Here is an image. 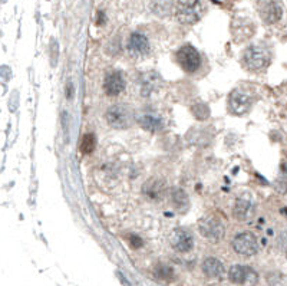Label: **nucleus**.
I'll list each match as a JSON object with an SVG mask.
<instances>
[{
  "instance_id": "nucleus-1",
  "label": "nucleus",
  "mask_w": 287,
  "mask_h": 286,
  "mask_svg": "<svg viewBox=\"0 0 287 286\" xmlns=\"http://www.w3.org/2000/svg\"><path fill=\"white\" fill-rule=\"evenodd\" d=\"M205 13V4L203 0H177L174 6V15L183 24L197 23Z\"/></svg>"
},
{
  "instance_id": "nucleus-2",
  "label": "nucleus",
  "mask_w": 287,
  "mask_h": 286,
  "mask_svg": "<svg viewBox=\"0 0 287 286\" xmlns=\"http://www.w3.org/2000/svg\"><path fill=\"white\" fill-rule=\"evenodd\" d=\"M241 62L250 71H262L264 68H267L271 62L270 49H267L263 45H251L244 50Z\"/></svg>"
},
{
  "instance_id": "nucleus-3",
  "label": "nucleus",
  "mask_w": 287,
  "mask_h": 286,
  "mask_svg": "<svg viewBox=\"0 0 287 286\" xmlns=\"http://www.w3.org/2000/svg\"><path fill=\"white\" fill-rule=\"evenodd\" d=\"M105 118L109 127L115 130H126L135 122V112L131 107L123 104L111 105L105 114Z\"/></svg>"
},
{
  "instance_id": "nucleus-4",
  "label": "nucleus",
  "mask_w": 287,
  "mask_h": 286,
  "mask_svg": "<svg viewBox=\"0 0 287 286\" xmlns=\"http://www.w3.org/2000/svg\"><path fill=\"white\" fill-rule=\"evenodd\" d=\"M198 232L204 239L211 243L221 242L226 235V227L223 221L215 216H205L198 221Z\"/></svg>"
},
{
  "instance_id": "nucleus-5",
  "label": "nucleus",
  "mask_w": 287,
  "mask_h": 286,
  "mask_svg": "<svg viewBox=\"0 0 287 286\" xmlns=\"http://www.w3.org/2000/svg\"><path fill=\"white\" fill-rule=\"evenodd\" d=\"M177 61H178L180 66L188 73H194V72L198 71L201 66V62H203L200 52L191 45H184L178 50Z\"/></svg>"
},
{
  "instance_id": "nucleus-6",
  "label": "nucleus",
  "mask_w": 287,
  "mask_h": 286,
  "mask_svg": "<svg viewBox=\"0 0 287 286\" xmlns=\"http://www.w3.org/2000/svg\"><path fill=\"white\" fill-rule=\"evenodd\" d=\"M231 246L234 252L241 256H254L259 252L257 238L250 232H241L239 235H236L231 242Z\"/></svg>"
},
{
  "instance_id": "nucleus-7",
  "label": "nucleus",
  "mask_w": 287,
  "mask_h": 286,
  "mask_svg": "<svg viewBox=\"0 0 287 286\" xmlns=\"http://www.w3.org/2000/svg\"><path fill=\"white\" fill-rule=\"evenodd\" d=\"M228 278L233 284L244 286H254L259 281V275L246 264H234L228 270Z\"/></svg>"
},
{
  "instance_id": "nucleus-8",
  "label": "nucleus",
  "mask_w": 287,
  "mask_h": 286,
  "mask_svg": "<svg viewBox=\"0 0 287 286\" xmlns=\"http://www.w3.org/2000/svg\"><path fill=\"white\" fill-rule=\"evenodd\" d=\"M253 105V99L243 89H234L228 95V110L234 115H246Z\"/></svg>"
},
{
  "instance_id": "nucleus-9",
  "label": "nucleus",
  "mask_w": 287,
  "mask_h": 286,
  "mask_svg": "<svg viewBox=\"0 0 287 286\" xmlns=\"http://www.w3.org/2000/svg\"><path fill=\"white\" fill-rule=\"evenodd\" d=\"M169 243H171L174 250H177L180 253H187V252L191 250L192 246H194V239H192L191 233L188 230L177 227L171 232Z\"/></svg>"
},
{
  "instance_id": "nucleus-10",
  "label": "nucleus",
  "mask_w": 287,
  "mask_h": 286,
  "mask_svg": "<svg viewBox=\"0 0 287 286\" xmlns=\"http://www.w3.org/2000/svg\"><path fill=\"white\" fill-rule=\"evenodd\" d=\"M126 50L132 58H143L149 52V41L141 32H134L126 44Z\"/></svg>"
},
{
  "instance_id": "nucleus-11",
  "label": "nucleus",
  "mask_w": 287,
  "mask_h": 286,
  "mask_svg": "<svg viewBox=\"0 0 287 286\" xmlns=\"http://www.w3.org/2000/svg\"><path fill=\"white\" fill-rule=\"evenodd\" d=\"M167 193V187L160 178H149L143 186V194L151 201H161Z\"/></svg>"
},
{
  "instance_id": "nucleus-12",
  "label": "nucleus",
  "mask_w": 287,
  "mask_h": 286,
  "mask_svg": "<svg viewBox=\"0 0 287 286\" xmlns=\"http://www.w3.org/2000/svg\"><path fill=\"white\" fill-rule=\"evenodd\" d=\"M125 89V79L118 71L109 72L103 81V91L109 96H118Z\"/></svg>"
},
{
  "instance_id": "nucleus-13",
  "label": "nucleus",
  "mask_w": 287,
  "mask_h": 286,
  "mask_svg": "<svg viewBox=\"0 0 287 286\" xmlns=\"http://www.w3.org/2000/svg\"><path fill=\"white\" fill-rule=\"evenodd\" d=\"M260 15L264 22L267 23H276L282 19L283 9L279 1L276 0H264L260 6Z\"/></svg>"
},
{
  "instance_id": "nucleus-14",
  "label": "nucleus",
  "mask_w": 287,
  "mask_h": 286,
  "mask_svg": "<svg viewBox=\"0 0 287 286\" xmlns=\"http://www.w3.org/2000/svg\"><path fill=\"white\" fill-rule=\"evenodd\" d=\"M254 212H256V206L253 201H250L247 198H237L236 200V204L233 207V216L239 221L250 220L254 216Z\"/></svg>"
},
{
  "instance_id": "nucleus-15",
  "label": "nucleus",
  "mask_w": 287,
  "mask_h": 286,
  "mask_svg": "<svg viewBox=\"0 0 287 286\" xmlns=\"http://www.w3.org/2000/svg\"><path fill=\"white\" fill-rule=\"evenodd\" d=\"M203 272L211 279H223L226 276L224 264L215 258H207L203 262Z\"/></svg>"
},
{
  "instance_id": "nucleus-16",
  "label": "nucleus",
  "mask_w": 287,
  "mask_h": 286,
  "mask_svg": "<svg viewBox=\"0 0 287 286\" xmlns=\"http://www.w3.org/2000/svg\"><path fill=\"white\" fill-rule=\"evenodd\" d=\"M137 121H138V124L143 127L144 130L148 131V132H158L164 127L163 119L160 118V117H157L155 114L145 112V114H141L140 117H137Z\"/></svg>"
},
{
  "instance_id": "nucleus-17",
  "label": "nucleus",
  "mask_w": 287,
  "mask_h": 286,
  "mask_svg": "<svg viewBox=\"0 0 287 286\" xmlns=\"http://www.w3.org/2000/svg\"><path fill=\"white\" fill-rule=\"evenodd\" d=\"M171 201L172 206L178 210V212H187L188 206H190V198L187 196V193L181 189H172L171 190Z\"/></svg>"
},
{
  "instance_id": "nucleus-18",
  "label": "nucleus",
  "mask_w": 287,
  "mask_h": 286,
  "mask_svg": "<svg viewBox=\"0 0 287 286\" xmlns=\"http://www.w3.org/2000/svg\"><path fill=\"white\" fill-rule=\"evenodd\" d=\"M157 73L151 72L148 73L143 81V94L144 95H149L155 88H157Z\"/></svg>"
},
{
  "instance_id": "nucleus-19",
  "label": "nucleus",
  "mask_w": 287,
  "mask_h": 286,
  "mask_svg": "<svg viewBox=\"0 0 287 286\" xmlns=\"http://www.w3.org/2000/svg\"><path fill=\"white\" fill-rule=\"evenodd\" d=\"M191 111L192 115L198 119V121H205V119L210 117V108H208V105H205L204 102L195 104L191 108Z\"/></svg>"
},
{
  "instance_id": "nucleus-20",
  "label": "nucleus",
  "mask_w": 287,
  "mask_h": 286,
  "mask_svg": "<svg viewBox=\"0 0 287 286\" xmlns=\"http://www.w3.org/2000/svg\"><path fill=\"white\" fill-rule=\"evenodd\" d=\"M95 148V137L94 134H85L82 137V143H81V151L83 154H91Z\"/></svg>"
},
{
  "instance_id": "nucleus-21",
  "label": "nucleus",
  "mask_w": 287,
  "mask_h": 286,
  "mask_svg": "<svg viewBox=\"0 0 287 286\" xmlns=\"http://www.w3.org/2000/svg\"><path fill=\"white\" fill-rule=\"evenodd\" d=\"M276 190L280 194H286L287 193V168H283L280 176L276 180Z\"/></svg>"
},
{
  "instance_id": "nucleus-22",
  "label": "nucleus",
  "mask_w": 287,
  "mask_h": 286,
  "mask_svg": "<svg viewBox=\"0 0 287 286\" xmlns=\"http://www.w3.org/2000/svg\"><path fill=\"white\" fill-rule=\"evenodd\" d=\"M157 275H158V278H161V279L169 281V279H172V275H174V272H172V269H171L169 266H165V264H160V266L157 267Z\"/></svg>"
},
{
  "instance_id": "nucleus-23",
  "label": "nucleus",
  "mask_w": 287,
  "mask_h": 286,
  "mask_svg": "<svg viewBox=\"0 0 287 286\" xmlns=\"http://www.w3.org/2000/svg\"><path fill=\"white\" fill-rule=\"evenodd\" d=\"M128 240H129L131 246H132V247H135V249L143 246V240H141V238H138V236H129Z\"/></svg>"
},
{
  "instance_id": "nucleus-24",
  "label": "nucleus",
  "mask_w": 287,
  "mask_h": 286,
  "mask_svg": "<svg viewBox=\"0 0 287 286\" xmlns=\"http://www.w3.org/2000/svg\"><path fill=\"white\" fill-rule=\"evenodd\" d=\"M69 91H72V85L71 84H69ZM66 92H68V89H66ZM72 96V92H69V98H71Z\"/></svg>"
}]
</instances>
